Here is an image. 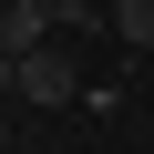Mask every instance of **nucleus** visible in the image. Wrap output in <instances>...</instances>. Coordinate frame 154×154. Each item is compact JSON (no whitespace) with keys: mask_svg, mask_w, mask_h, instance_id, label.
Segmentation results:
<instances>
[{"mask_svg":"<svg viewBox=\"0 0 154 154\" xmlns=\"http://www.w3.org/2000/svg\"><path fill=\"white\" fill-rule=\"evenodd\" d=\"M0 93H21V103H82V82H72L62 51H0Z\"/></svg>","mask_w":154,"mask_h":154,"instance_id":"f257e3e1","label":"nucleus"},{"mask_svg":"<svg viewBox=\"0 0 154 154\" xmlns=\"http://www.w3.org/2000/svg\"><path fill=\"white\" fill-rule=\"evenodd\" d=\"M51 41V11L41 0H11V11H0V51H41Z\"/></svg>","mask_w":154,"mask_h":154,"instance_id":"f03ea898","label":"nucleus"},{"mask_svg":"<svg viewBox=\"0 0 154 154\" xmlns=\"http://www.w3.org/2000/svg\"><path fill=\"white\" fill-rule=\"evenodd\" d=\"M113 31H123L134 51H154V0H113Z\"/></svg>","mask_w":154,"mask_h":154,"instance_id":"7ed1b4c3","label":"nucleus"},{"mask_svg":"<svg viewBox=\"0 0 154 154\" xmlns=\"http://www.w3.org/2000/svg\"><path fill=\"white\" fill-rule=\"evenodd\" d=\"M41 11H51V31H62V21H93V0H41Z\"/></svg>","mask_w":154,"mask_h":154,"instance_id":"20e7f679","label":"nucleus"}]
</instances>
